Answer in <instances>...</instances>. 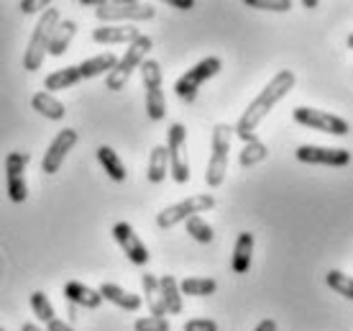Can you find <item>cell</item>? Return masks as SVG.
<instances>
[{
  "instance_id": "24",
  "label": "cell",
  "mask_w": 353,
  "mask_h": 331,
  "mask_svg": "<svg viewBox=\"0 0 353 331\" xmlns=\"http://www.w3.org/2000/svg\"><path fill=\"white\" fill-rule=\"evenodd\" d=\"M82 77H80V70L77 67H64V70H57V72H52L49 77L44 80V93H59V90H67V88H72V85H77Z\"/></svg>"
},
{
  "instance_id": "19",
  "label": "cell",
  "mask_w": 353,
  "mask_h": 331,
  "mask_svg": "<svg viewBox=\"0 0 353 331\" xmlns=\"http://www.w3.org/2000/svg\"><path fill=\"white\" fill-rule=\"evenodd\" d=\"M74 34H77V23H74V21H70V18H67V21H59L57 28H54L52 41H49L46 54H52V57H62V54L70 49Z\"/></svg>"
},
{
  "instance_id": "39",
  "label": "cell",
  "mask_w": 353,
  "mask_h": 331,
  "mask_svg": "<svg viewBox=\"0 0 353 331\" xmlns=\"http://www.w3.org/2000/svg\"><path fill=\"white\" fill-rule=\"evenodd\" d=\"M21 331H44V329H39L36 323H23V326H21Z\"/></svg>"
},
{
  "instance_id": "25",
  "label": "cell",
  "mask_w": 353,
  "mask_h": 331,
  "mask_svg": "<svg viewBox=\"0 0 353 331\" xmlns=\"http://www.w3.org/2000/svg\"><path fill=\"white\" fill-rule=\"evenodd\" d=\"M141 285H143V296H146V305H149L151 316L164 319L167 311H164V303H161V296H159V278L151 275V272H146V275L141 278Z\"/></svg>"
},
{
  "instance_id": "16",
  "label": "cell",
  "mask_w": 353,
  "mask_h": 331,
  "mask_svg": "<svg viewBox=\"0 0 353 331\" xmlns=\"http://www.w3.org/2000/svg\"><path fill=\"white\" fill-rule=\"evenodd\" d=\"M97 293H100L103 301H110V303L118 305V308H123V311H139L143 303L141 296L128 293V290H123L121 285H113V283H103V285L97 287Z\"/></svg>"
},
{
  "instance_id": "5",
  "label": "cell",
  "mask_w": 353,
  "mask_h": 331,
  "mask_svg": "<svg viewBox=\"0 0 353 331\" xmlns=\"http://www.w3.org/2000/svg\"><path fill=\"white\" fill-rule=\"evenodd\" d=\"M221 70H223L221 57H205L203 62H197L192 70H187L185 75L174 82L176 98L182 100V103H192V100L197 98V90L203 88V82L215 77Z\"/></svg>"
},
{
  "instance_id": "29",
  "label": "cell",
  "mask_w": 353,
  "mask_h": 331,
  "mask_svg": "<svg viewBox=\"0 0 353 331\" xmlns=\"http://www.w3.org/2000/svg\"><path fill=\"white\" fill-rule=\"evenodd\" d=\"M325 283H327V287H333L338 296H343V298H348L351 301L353 298V283H351V278L345 275V272H341V269H330L325 275Z\"/></svg>"
},
{
  "instance_id": "12",
  "label": "cell",
  "mask_w": 353,
  "mask_h": 331,
  "mask_svg": "<svg viewBox=\"0 0 353 331\" xmlns=\"http://www.w3.org/2000/svg\"><path fill=\"white\" fill-rule=\"evenodd\" d=\"M77 131L74 129H64L59 134L54 136V142L49 144V149L44 152V160H41V172L44 175H54L59 172V167L64 164V157L72 152V146L77 144Z\"/></svg>"
},
{
  "instance_id": "31",
  "label": "cell",
  "mask_w": 353,
  "mask_h": 331,
  "mask_svg": "<svg viewBox=\"0 0 353 331\" xmlns=\"http://www.w3.org/2000/svg\"><path fill=\"white\" fill-rule=\"evenodd\" d=\"M31 308H34V314L39 321H54V305L52 301L46 298V293H41V290H36V293H31Z\"/></svg>"
},
{
  "instance_id": "14",
  "label": "cell",
  "mask_w": 353,
  "mask_h": 331,
  "mask_svg": "<svg viewBox=\"0 0 353 331\" xmlns=\"http://www.w3.org/2000/svg\"><path fill=\"white\" fill-rule=\"evenodd\" d=\"M297 160L305 164H325V167H345L351 162V152L345 149H327V146H312V144H302L297 149Z\"/></svg>"
},
{
  "instance_id": "11",
  "label": "cell",
  "mask_w": 353,
  "mask_h": 331,
  "mask_svg": "<svg viewBox=\"0 0 353 331\" xmlns=\"http://www.w3.org/2000/svg\"><path fill=\"white\" fill-rule=\"evenodd\" d=\"M26 152H10L6 160V180H8V198L13 203H23L28 198V185H26V167H28Z\"/></svg>"
},
{
  "instance_id": "7",
  "label": "cell",
  "mask_w": 353,
  "mask_h": 331,
  "mask_svg": "<svg viewBox=\"0 0 353 331\" xmlns=\"http://www.w3.org/2000/svg\"><path fill=\"white\" fill-rule=\"evenodd\" d=\"M97 21L110 23V21H149L157 16V8L149 3H136V0H105L95 10Z\"/></svg>"
},
{
  "instance_id": "41",
  "label": "cell",
  "mask_w": 353,
  "mask_h": 331,
  "mask_svg": "<svg viewBox=\"0 0 353 331\" xmlns=\"http://www.w3.org/2000/svg\"><path fill=\"white\" fill-rule=\"evenodd\" d=\"M0 331H6V329H3V326H0Z\"/></svg>"
},
{
  "instance_id": "3",
  "label": "cell",
  "mask_w": 353,
  "mask_h": 331,
  "mask_svg": "<svg viewBox=\"0 0 353 331\" xmlns=\"http://www.w3.org/2000/svg\"><path fill=\"white\" fill-rule=\"evenodd\" d=\"M151 46H154V41H151L149 36H143V34L139 36L133 44H128V49H125V54H123V59H118V64L108 72L105 88L108 90H123L125 82H128V77L133 75V70H139V67L146 62V54H149Z\"/></svg>"
},
{
  "instance_id": "26",
  "label": "cell",
  "mask_w": 353,
  "mask_h": 331,
  "mask_svg": "<svg viewBox=\"0 0 353 331\" xmlns=\"http://www.w3.org/2000/svg\"><path fill=\"white\" fill-rule=\"evenodd\" d=\"M176 285H179L182 296H194V298L212 296L218 290V283L212 278H185L182 283H176Z\"/></svg>"
},
{
  "instance_id": "21",
  "label": "cell",
  "mask_w": 353,
  "mask_h": 331,
  "mask_svg": "<svg viewBox=\"0 0 353 331\" xmlns=\"http://www.w3.org/2000/svg\"><path fill=\"white\" fill-rule=\"evenodd\" d=\"M159 296H161V303H164V311L172 316H179L182 314V293H179V285H176V280L172 275H164L159 278Z\"/></svg>"
},
{
  "instance_id": "20",
  "label": "cell",
  "mask_w": 353,
  "mask_h": 331,
  "mask_svg": "<svg viewBox=\"0 0 353 331\" xmlns=\"http://www.w3.org/2000/svg\"><path fill=\"white\" fill-rule=\"evenodd\" d=\"M31 108H34L36 113H41L44 118H49V121H62V118L67 116L64 103H59L54 95H49L44 90H39L34 98H31Z\"/></svg>"
},
{
  "instance_id": "15",
  "label": "cell",
  "mask_w": 353,
  "mask_h": 331,
  "mask_svg": "<svg viewBox=\"0 0 353 331\" xmlns=\"http://www.w3.org/2000/svg\"><path fill=\"white\" fill-rule=\"evenodd\" d=\"M141 36V31L133 26H100L92 31V41L95 44H133Z\"/></svg>"
},
{
  "instance_id": "10",
  "label": "cell",
  "mask_w": 353,
  "mask_h": 331,
  "mask_svg": "<svg viewBox=\"0 0 353 331\" xmlns=\"http://www.w3.org/2000/svg\"><path fill=\"white\" fill-rule=\"evenodd\" d=\"M187 142V129L182 124H172L169 126V136H167V157H169V172L174 182L185 185L190 180V162L182 160V146Z\"/></svg>"
},
{
  "instance_id": "30",
  "label": "cell",
  "mask_w": 353,
  "mask_h": 331,
  "mask_svg": "<svg viewBox=\"0 0 353 331\" xmlns=\"http://www.w3.org/2000/svg\"><path fill=\"white\" fill-rule=\"evenodd\" d=\"M266 144L259 142V139H254V142H248L246 146H243V152H241V167H254L256 162L266 160Z\"/></svg>"
},
{
  "instance_id": "18",
  "label": "cell",
  "mask_w": 353,
  "mask_h": 331,
  "mask_svg": "<svg viewBox=\"0 0 353 331\" xmlns=\"http://www.w3.org/2000/svg\"><path fill=\"white\" fill-rule=\"evenodd\" d=\"M251 254H254V234L251 231H241L239 239H236V247H233V262L230 267L236 275H243L251 267Z\"/></svg>"
},
{
  "instance_id": "8",
  "label": "cell",
  "mask_w": 353,
  "mask_h": 331,
  "mask_svg": "<svg viewBox=\"0 0 353 331\" xmlns=\"http://www.w3.org/2000/svg\"><path fill=\"white\" fill-rule=\"evenodd\" d=\"M215 206V198L210 193H203V196H192L182 200V203H174V206L164 208L159 216H157V226L159 229H172L176 226L179 221H187V218H192L197 214H205V211H210Z\"/></svg>"
},
{
  "instance_id": "1",
  "label": "cell",
  "mask_w": 353,
  "mask_h": 331,
  "mask_svg": "<svg viewBox=\"0 0 353 331\" xmlns=\"http://www.w3.org/2000/svg\"><path fill=\"white\" fill-rule=\"evenodd\" d=\"M292 88H294V72L292 70H279L276 75L272 77V82L266 85L261 93H259L256 98H254V103L243 111V116L239 118V124H236V136L239 139H243V142H254L256 139V126L264 121L269 113L274 111V106L279 103V100H284L287 95L292 93Z\"/></svg>"
},
{
  "instance_id": "4",
  "label": "cell",
  "mask_w": 353,
  "mask_h": 331,
  "mask_svg": "<svg viewBox=\"0 0 353 331\" xmlns=\"http://www.w3.org/2000/svg\"><path fill=\"white\" fill-rule=\"evenodd\" d=\"M230 136H233V126L218 124L212 129V154L208 162V172H205V182L208 188H221L225 172H228V152H230Z\"/></svg>"
},
{
  "instance_id": "9",
  "label": "cell",
  "mask_w": 353,
  "mask_h": 331,
  "mask_svg": "<svg viewBox=\"0 0 353 331\" xmlns=\"http://www.w3.org/2000/svg\"><path fill=\"white\" fill-rule=\"evenodd\" d=\"M292 118L300 126H307V129H315V131H323V134H333V136L348 134V121L345 118L333 116L327 111H318V108H307V106L294 108Z\"/></svg>"
},
{
  "instance_id": "17",
  "label": "cell",
  "mask_w": 353,
  "mask_h": 331,
  "mask_svg": "<svg viewBox=\"0 0 353 331\" xmlns=\"http://www.w3.org/2000/svg\"><path fill=\"white\" fill-rule=\"evenodd\" d=\"M64 298L70 301V303L74 305H82V308H100V303H103V298H100V293L97 290H92V287L82 285V283H77V280H72V283H67L64 285Z\"/></svg>"
},
{
  "instance_id": "32",
  "label": "cell",
  "mask_w": 353,
  "mask_h": 331,
  "mask_svg": "<svg viewBox=\"0 0 353 331\" xmlns=\"http://www.w3.org/2000/svg\"><path fill=\"white\" fill-rule=\"evenodd\" d=\"M243 6L256 10H276V13H284V10L292 8V0H243Z\"/></svg>"
},
{
  "instance_id": "38",
  "label": "cell",
  "mask_w": 353,
  "mask_h": 331,
  "mask_svg": "<svg viewBox=\"0 0 353 331\" xmlns=\"http://www.w3.org/2000/svg\"><path fill=\"white\" fill-rule=\"evenodd\" d=\"M254 331H276V321H274V319H264Z\"/></svg>"
},
{
  "instance_id": "33",
  "label": "cell",
  "mask_w": 353,
  "mask_h": 331,
  "mask_svg": "<svg viewBox=\"0 0 353 331\" xmlns=\"http://www.w3.org/2000/svg\"><path fill=\"white\" fill-rule=\"evenodd\" d=\"M133 331H172V323L159 316H146L133 323Z\"/></svg>"
},
{
  "instance_id": "22",
  "label": "cell",
  "mask_w": 353,
  "mask_h": 331,
  "mask_svg": "<svg viewBox=\"0 0 353 331\" xmlns=\"http://www.w3.org/2000/svg\"><path fill=\"white\" fill-rule=\"evenodd\" d=\"M97 162L103 164V170L108 172V178L110 180H115V182H123L125 180V164H123V160L118 157V152L115 149H110V146H97Z\"/></svg>"
},
{
  "instance_id": "2",
  "label": "cell",
  "mask_w": 353,
  "mask_h": 331,
  "mask_svg": "<svg viewBox=\"0 0 353 331\" xmlns=\"http://www.w3.org/2000/svg\"><path fill=\"white\" fill-rule=\"evenodd\" d=\"M59 21H62L59 8H46L44 13H41V18H39V23H36V28H34V34H31L26 54H23V70L26 72H36L44 64L46 49H49L52 34Z\"/></svg>"
},
{
  "instance_id": "35",
  "label": "cell",
  "mask_w": 353,
  "mask_h": 331,
  "mask_svg": "<svg viewBox=\"0 0 353 331\" xmlns=\"http://www.w3.org/2000/svg\"><path fill=\"white\" fill-rule=\"evenodd\" d=\"M18 8L23 10V13H36V10H41V8H49V3H46V0H21Z\"/></svg>"
},
{
  "instance_id": "34",
  "label": "cell",
  "mask_w": 353,
  "mask_h": 331,
  "mask_svg": "<svg viewBox=\"0 0 353 331\" xmlns=\"http://www.w3.org/2000/svg\"><path fill=\"white\" fill-rule=\"evenodd\" d=\"M185 331H218V323L212 319H192L185 323Z\"/></svg>"
},
{
  "instance_id": "37",
  "label": "cell",
  "mask_w": 353,
  "mask_h": 331,
  "mask_svg": "<svg viewBox=\"0 0 353 331\" xmlns=\"http://www.w3.org/2000/svg\"><path fill=\"white\" fill-rule=\"evenodd\" d=\"M169 6H174V8H179V10H190V8H194L192 0H169Z\"/></svg>"
},
{
  "instance_id": "40",
  "label": "cell",
  "mask_w": 353,
  "mask_h": 331,
  "mask_svg": "<svg viewBox=\"0 0 353 331\" xmlns=\"http://www.w3.org/2000/svg\"><path fill=\"white\" fill-rule=\"evenodd\" d=\"M302 6H305V8H315V6H318V0H302Z\"/></svg>"
},
{
  "instance_id": "28",
  "label": "cell",
  "mask_w": 353,
  "mask_h": 331,
  "mask_svg": "<svg viewBox=\"0 0 353 331\" xmlns=\"http://www.w3.org/2000/svg\"><path fill=\"white\" fill-rule=\"evenodd\" d=\"M187 224V234L192 236L194 242H200V244H210L212 242V226L205 221L203 216H192V218H187L185 221Z\"/></svg>"
},
{
  "instance_id": "13",
  "label": "cell",
  "mask_w": 353,
  "mask_h": 331,
  "mask_svg": "<svg viewBox=\"0 0 353 331\" xmlns=\"http://www.w3.org/2000/svg\"><path fill=\"white\" fill-rule=\"evenodd\" d=\"M113 236L118 247L125 252V257L133 262V265H146L149 262V249H146V244L139 239V234L133 231V226L128 221H118L113 226Z\"/></svg>"
},
{
  "instance_id": "6",
  "label": "cell",
  "mask_w": 353,
  "mask_h": 331,
  "mask_svg": "<svg viewBox=\"0 0 353 331\" xmlns=\"http://www.w3.org/2000/svg\"><path fill=\"white\" fill-rule=\"evenodd\" d=\"M139 70H141L143 88H146V116L151 121H161L167 116V100L161 93V64L157 59H146Z\"/></svg>"
},
{
  "instance_id": "27",
  "label": "cell",
  "mask_w": 353,
  "mask_h": 331,
  "mask_svg": "<svg viewBox=\"0 0 353 331\" xmlns=\"http://www.w3.org/2000/svg\"><path fill=\"white\" fill-rule=\"evenodd\" d=\"M167 167H169L167 146H154V149H151V157H149V172H146L149 182L159 185L161 180L167 178Z\"/></svg>"
},
{
  "instance_id": "23",
  "label": "cell",
  "mask_w": 353,
  "mask_h": 331,
  "mask_svg": "<svg viewBox=\"0 0 353 331\" xmlns=\"http://www.w3.org/2000/svg\"><path fill=\"white\" fill-rule=\"evenodd\" d=\"M118 64V57L115 54H100V57H92V59H85L82 64H77L82 80H90V77H97V75H108Z\"/></svg>"
},
{
  "instance_id": "36",
  "label": "cell",
  "mask_w": 353,
  "mask_h": 331,
  "mask_svg": "<svg viewBox=\"0 0 353 331\" xmlns=\"http://www.w3.org/2000/svg\"><path fill=\"white\" fill-rule=\"evenodd\" d=\"M46 331H74V329H72L70 323H64V321H59V319H54V321L46 323Z\"/></svg>"
}]
</instances>
